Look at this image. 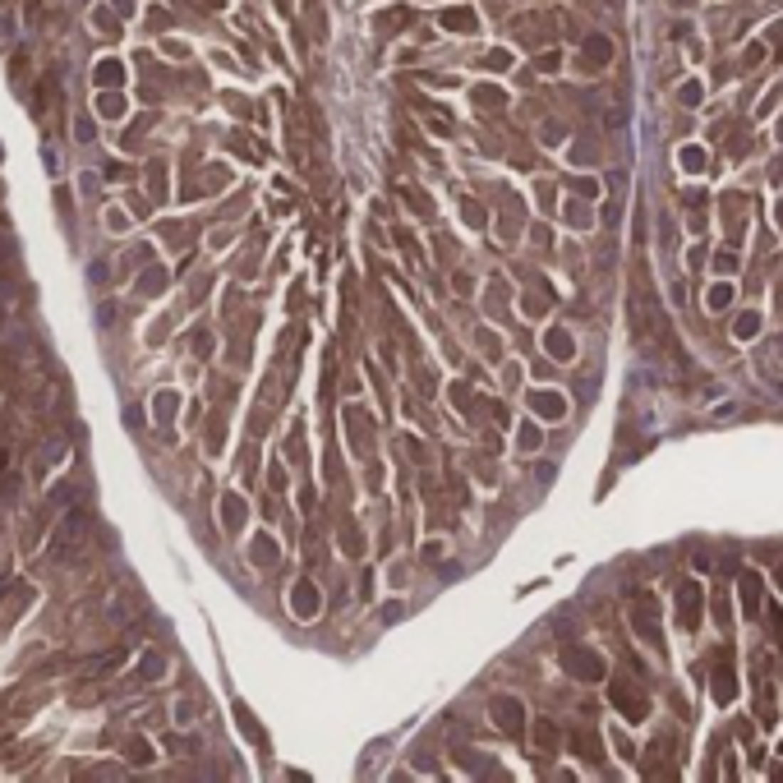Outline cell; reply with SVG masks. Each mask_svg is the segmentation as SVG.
<instances>
[{"label":"cell","mask_w":783,"mask_h":783,"mask_svg":"<svg viewBox=\"0 0 783 783\" xmlns=\"http://www.w3.org/2000/svg\"><path fill=\"white\" fill-rule=\"evenodd\" d=\"M631 626H636V636H641L645 645H654V650L663 645V636H659V604H654V594L641 590L631 599Z\"/></svg>","instance_id":"obj_1"},{"label":"cell","mask_w":783,"mask_h":783,"mask_svg":"<svg viewBox=\"0 0 783 783\" xmlns=\"http://www.w3.org/2000/svg\"><path fill=\"white\" fill-rule=\"evenodd\" d=\"M613 705H618V714H622V719H631V723H641L645 714H650V696H645L631 678L613 682Z\"/></svg>","instance_id":"obj_2"},{"label":"cell","mask_w":783,"mask_h":783,"mask_svg":"<svg viewBox=\"0 0 783 783\" xmlns=\"http://www.w3.org/2000/svg\"><path fill=\"white\" fill-rule=\"evenodd\" d=\"M562 668L572 673V678H581V682L604 678V659L594 650H562Z\"/></svg>","instance_id":"obj_3"},{"label":"cell","mask_w":783,"mask_h":783,"mask_svg":"<svg viewBox=\"0 0 783 783\" xmlns=\"http://www.w3.org/2000/svg\"><path fill=\"white\" fill-rule=\"evenodd\" d=\"M678 622L687 626V631H696V622H700V585L696 581H687L678 590Z\"/></svg>","instance_id":"obj_4"},{"label":"cell","mask_w":783,"mask_h":783,"mask_svg":"<svg viewBox=\"0 0 783 783\" xmlns=\"http://www.w3.org/2000/svg\"><path fill=\"white\" fill-rule=\"evenodd\" d=\"M572 751H576L581 760H599V737H594L590 728H576V732H572Z\"/></svg>","instance_id":"obj_5"},{"label":"cell","mask_w":783,"mask_h":783,"mask_svg":"<svg viewBox=\"0 0 783 783\" xmlns=\"http://www.w3.org/2000/svg\"><path fill=\"white\" fill-rule=\"evenodd\" d=\"M756 609H760V581L756 576H742V613H747V618H756Z\"/></svg>","instance_id":"obj_6"},{"label":"cell","mask_w":783,"mask_h":783,"mask_svg":"<svg viewBox=\"0 0 783 783\" xmlns=\"http://www.w3.org/2000/svg\"><path fill=\"white\" fill-rule=\"evenodd\" d=\"M609 56H613V42H609V37H590V42H585V61H590L594 70H599V65H609Z\"/></svg>","instance_id":"obj_7"},{"label":"cell","mask_w":783,"mask_h":783,"mask_svg":"<svg viewBox=\"0 0 783 783\" xmlns=\"http://www.w3.org/2000/svg\"><path fill=\"white\" fill-rule=\"evenodd\" d=\"M535 742H540L544 751H557V742H562V732L553 728V719H535Z\"/></svg>","instance_id":"obj_8"},{"label":"cell","mask_w":783,"mask_h":783,"mask_svg":"<svg viewBox=\"0 0 783 783\" xmlns=\"http://www.w3.org/2000/svg\"><path fill=\"white\" fill-rule=\"evenodd\" d=\"M493 714H498V723H503L507 732H516V728H521V710H516L512 700H493Z\"/></svg>","instance_id":"obj_9"},{"label":"cell","mask_w":783,"mask_h":783,"mask_svg":"<svg viewBox=\"0 0 783 783\" xmlns=\"http://www.w3.org/2000/svg\"><path fill=\"white\" fill-rule=\"evenodd\" d=\"M732 687H737V682H732V668H728V663H719V673H714V696L728 705L732 700Z\"/></svg>","instance_id":"obj_10"},{"label":"cell","mask_w":783,"mask_h":783,"mask_svg":"<svg viewBox=\"0 0 783 783\" xmlns=\"http://www.w3.org/2000/svg\"><path fill=\"white\" fill-rule=\"evenodd\" d=\"M443 23H447V28H461V33H466V28H470V14H466V9H452V14H443Z\"/></svg>","instance_id":"obj_11"},{"label":"cell","mask_w":783,"mask_h":783,"mask_svg":"<svg viewBox=\"0 0 783 783\" xmlns=\"http://www.w3.org/2000/svg\"><path fill=\"white\" fill-rule=\"evenodd\" d=\"M604 221H609V226H618V221H622V203H609V208H604Z\"/></svg>","instance_id":"obj_12"},{"label":"cell","mask_w":783,"mask_h":783,"mask_svg":"<svg viewBox=\"0 0 783 783\" xmlns=\"http://www.w3.org/2000/svg\"><path fill=\"white\" fill-rule=\"evenodd\" d=\"M774 641H783V618L774 613Z\"/></svg>","instance_id":"obj_13"}]
</instances>
